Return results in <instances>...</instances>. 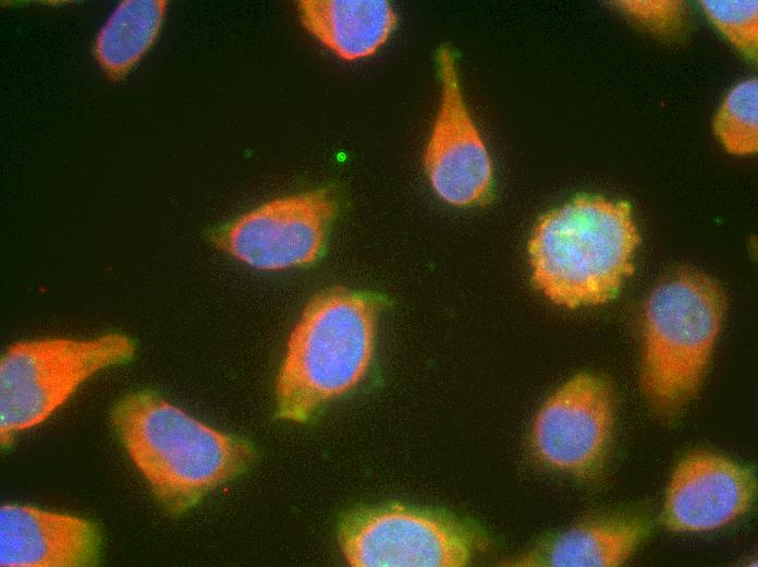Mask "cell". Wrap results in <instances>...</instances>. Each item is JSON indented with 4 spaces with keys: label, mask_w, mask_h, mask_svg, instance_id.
<instances>
[{
    "label": "cell",
    "mask_w": 758,
    "mask_h": 567,
    "mask_svg": "<svg viewBox=\"0 0 758 567\" xmlns=\"http://www.w3.org/2000/svg\"><path fill=\"white\" fill-rule=\"evenodd\" d=\"M639 243L628 202L576 195L537 221L527 244L531 282L570 309L609 302L633 274Z\"/></svg>",
    "instance_id": "cell-3"
},
{
    "label": "cell",
    "mask_w": 758,
    "mask_h": 567,
    "mask_svg": "<svg viewBox=\"0 0 758 567\" xmlns=\"http://www.w3.org/2000/svg\"><path fill=\"white\" fill-rule=\"evenodd\" d=\"M341 207L335 185L281 196L266 202L208 231L219 250L261 270L315 264Z\"/></svg>",
    "instance_id": "cell-7"
},
{
    "label": "cell",
    "mask_w": 758,
    "mask_h": 567,
    "mask_svg": "<svg viewBox=\"0 0 758 567\" xmlns=\"http://www.w3.org/2000/svg\"><path fill=\"white\" fill-rule=\"evenodd\" d=\"M612 5L635 23L664 39H676L687 28L688 9L678 0H623Z\"/></svg>",
    "instance_id": "cell-17"
},
{
    "label": "cell",
    "mask_w": 758,
    "mask_h": 567,
    "mask_svg": "<svg viewBox=\"0 0 758 567\" xmlns=\"http://www.w3.org/2000/svg\"><path fill=\"white\" fill-rule=\"evenodd\" d=\"M709 21L748 61L758 57L757 0H701Z\"/></svg>",
    "instance_id": "cell-16"
},
{
    "label": "cell",
    "mask_w": 758,
    "mask_h": 567,
    "mask_svg": "<svg viewBox=\"0 0 758 567\" xmlns=\"http://www.w3.org/2000/svg\"><path fill=\"white\" fill-rule=\"evenodd\" d=\"M756 488L750 468L714 453H690L671 475L661 522L673 532L722 528L751 508Z\"/></svg>",
    "instance_id": "cell-10"
},
{
    "label": "cell",
    "mask_w": 758,
    "mask_h": 567,
    "mask_svg": "<svg viewBox=\"0 0 758 567\" xmlns=\"http://www.w3.org/2000/svg\"><path fill=\"white\" fill-rule=\"evenodd\" d=\"M103 536L89 519L33 505L0 507L1 567H93Z\"/></svg>",
    "instance_id": "cell-11"
},
{
    "label": "cell",
    "mask_w": 758,
    "mask_h": 567,
    "mask_svg": "<svg viewBox=\"0 0 758 567\" xmlns=\"http://www.w3.org/2000/svg\"><path fill=\"white\" fill-rule=\"evenodd\" d=\"M614 424L612 385L602 376L582 372L540 408L531 426L530 447L545 467L590 481L606 467Z\"/></svg>",
    "instance_id": "cell-8"
},
{
    "label": "cell",
    "mask_w": 758,
    "mask_h": 567,
    "mask_svg": "<svg viewBox=\"0 0 758 567\" xmlns=\"http://www.w3.org/2000/svg\"><path fill=\"white\" fill-rule=\"evenodd\" d=\"M164 0H124L101 27L93 53L112 81L125 77L156 41L166 15Z\"/></svg>",
    "instance_id": "cell-14"
},
{
    "label": "cell",
    "mask_w": 758,
    "mask_h": 567,
    "mask_svg": "<svg viewBox=\"0 0 758 567\" xmlns=\"http://www.w3.org/2000/svg\"><path fill=\"white\" fill-rule=\"evenodd\" d=\"M297 12L305 29L346 61L375 55L398 25L387 0H299Z\"/></svg>",
    "instance_id": "cell-13"
},
{
    "label": "cell",
    "mask_w": 758,
    "mask_h": 567,
    "mask_svg": "<svg viewBox=\"0 0 758 567\" xmlns=\"http://www.w3.org/2000/svg\"><path fill=\"white\" fill-rule=\"evenodd\" d=\"M109 420L155 500L172 517L246 473L258 457L247 438L207 425L151 388L120 397Z\"/></svg>",
    "instance_id": "cell-1"
},
{
    "label": "cell",
    "mask_w": 758,
    "mask_h": 567,
    "mask_svg": "<svg viewBox=\"0 0 758 567\" xmlns=\"http://www.w3.org/2000/svg\"><path fill=\"white\" fill-rule=\"evenodd\" d=\"M354 567H463L486 545L481 531L443 511L400 503L363 506L338 524Z\"/></svg>",
    "instance_id": "cell-6"
},
{
    "label": "cell",
    "mask_w": 758,
    "mask_h": 567,
    "mask_svg": "<svg viewBox=\"0 0 758 567\" xmlns=\"http://www.w3.org/2000/svg\"><path fill=\"white\" fill-rule=\"evenodd\" d=\"M383 295L332 287L304 309L288 340L276 382V418L305 423L366 376Z\"/></svg>",
    "instance_id": "cell-2"
},
{
    "label": "cell",
    "mask_w": 758,
    "mask_h": 567,
    "mask_svg": "<svg viewBox=\"0 0 758 567\" xmlns=\"http://www.w3.org/2000/svg\"><path fill=\"white\" fill-rule=\"evenodd\" d=\"M713 132L730 154L744 156L757 153V77L738 83L728 93L714 116Z\"/></svg>",
    "instance_id": "cell-15"
},
{
    "label": "cell",
    "mask_w": 758,
    "mask_h": 567,
    "mask_svg": "<svg viewBox=\"0 0 758 567\" xmlns=\"http://www.w3.org/2000/svg\"><path fill=\"white\" fill-rule=\"evenodd\" d=\"M650 518L629 510L599 514L548 536L510 563L513 566L615 567L649 536Z\"/></svg>",
    "instance_id": "cell-12"
},
{
    "label": "cell",
    "mask_w": 758,
    "mask_h": 567,
    "mask_svg": "<svg viewBox=\"0 0 758 567\" xmlns=\"http://www.w3.org/2000/svg\"><path fill=\"white\" fill-rule=\"evenodd\" d=\"M441 99L424 152V168L435 192L457 207L484 205L493 192V167L461 89L455 52L448 44L436 56Z\"/></svg>",
    "instance_id": "cell-9"
},
{
    "label": "cell",
    "mask_w": 758,
    "mask_h": 567,
    "mask_svg": "<svg viewBox=\"0 0 758 567\" xmlns=\"http://www.w3.org/2000/svg\"><path fill=\"white\" fill-rule=\"evenodd\" d=\"M725 310L719 284L690 268L664 278L646 300L640 387L659 418H677L698 395Z\"/></svg>",
    "instance_id": "cell-4"
},
{
    "label": "cell",
    "mask_w": 758,
    "mask_h": 567,
    "mask_svg": "<svg viewBox=\"0 0 758 567\" xmlns=\"http://www.w3.org/2000/svg\"><path fill=\"white\" fill-rule=\"evenodd\" d=\"M136 349L135 340L119 331L8 346L0 359L1 448L9 449L17 434L49 419L95 374L131 362Z\"/></svg>",
    "instance_id": "cell-5"
}]
</instances>
